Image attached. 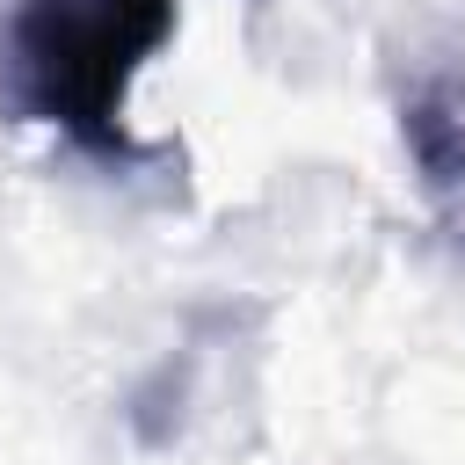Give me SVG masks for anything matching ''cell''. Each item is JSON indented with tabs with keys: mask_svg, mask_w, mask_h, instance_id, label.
Here are the masks:
<instances>
[{
	"mask_svg": "<svg viewBox=\"0 0 465 465\" xmlns=\"http://www.w3.org/2000/svg\"><path fill=\"white\" fill-rule=\"evenodd\" d=\"M400 145L414 160L421 203L450 247H465V87L414 80L400 87Z\"/></svg>",
	"mask_w": 465,
	"mask_h": 465,
	"instance_id": "cell-2",
	"label": "cell"
},
{
	"mask_svg": "<svg viewBox=\"0 0 465 465\" xmlns=\"http://www.w3.org/2000/svg\"><path fill=\"white\" fill-rule=\"evenodd\" d=\"M182 0H7L0 102L65 138L80 160L131 174L145 160L131 131V87L167 51Z\"/></svg>",
	"mask_w": 465,
	"mask_h": 465,
	"instance_id": "cell-1",
	"label": "cell"
}]
</instances>
